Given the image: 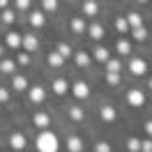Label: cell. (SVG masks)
Returning <instances> with one entry per match:
<instances>
[{
  "mask_svg": "<svg viewBox=\"0 0 152 152\" xmlns=\"http://www.w3.org/2000/svg\"><path fill=\"white\" fill-rule=\"evenodd\" d=\"M145 132H148V136H152V120L145 124Z\"/></svg>",
  "mask_w": 152,
  "mask_h": 152,
  "instance_id": "38",
  "label": "cell"
},
{
  "mask_svg": "<svg viewBox=\"0 0 152 152\" xmlns=\"http://www.w3.org/2000/svg\"><path fill=\"white\" fill-rule=\"evenodd\" d=\"M90 37H92V39H102V37H104V28H102L99 23L90 26Z\"/></svg>",
  "mask_w": 152,
  "mask_h": 152,
  "instance_id": "18",
  "label": "cell"
},
{
  "mask_svg": "<svg viewBox=\"0 0 152 152\" xmlns=\"http://www.w3.org/2000/svg\"><path fill=\"white\" fill-rule=\"evenodd\" d=\"M14 19H16V16H14V12H12V10H5V12H2V21H5V23H12Z\"/></svg>",
  "mask_w": 152,
  "mask_h": 152,
  "instance_id": "32",
  "label": "cell"
},
{
  "mask_svg": "<svg viewBox=\"0 0 152 152\" xmlns=\"http://www.w3.org/2000/svg\"><path fill=\"white\" fill-rule=\"evenodd\" d=\"M95 152H111V145H108V143H97Z\"/></svg>",
  "mask_w": 152,
  "mask_h": 152,
  "instance_id": "34",
  "label": "cell"
},
{
  "mask_svg": "<svg viewBox=\"0 0 152 152\" xmlns=\"http://www.w3.org/2000/svg\"><path fill=\"white\" fill-rule=\"evenodd\" d=\"M42 7L46 12H56V7H58V0H42Z\"/></svg>",
  "mask_w": 152,
  "mask_h": 152,
  "instance_id": "29",
  "label": "cell"
},
{
  "mask_svg": "<svg viewBox=\"0 0 152 152\" xmlns=\"http://www.w3.org/2000/svg\"><path fill=\"white\" fill-rule=\"evenodd\" d=\"M14 69H16V65H14L12 60H2V62H0V72H5V74H12Z\"/></svg>",
  "mask_w": 152,
  "mask_h": 152,
  "instance_id": "23",
  "label": "cell"
},
{
  "mask_svg": "<svg viewBox=\"0 0 152 152\" xmlns=\"http://www.w3.org/2000/svg\"><path fill=\"white\" fill-rule=\"evenodd\" d=\"M95 60L97 62H106V60H111V56H108V51H106V48H95Z\"/></svg>",
  "mask_w": 152,
  "mask_h": 152,
  "instance_id": "13",
  "label": "cell"
},
{
  "mask_svg": "<svg viewBox=\"0 0 152 152\" xmlns=\"http://www.w3.org/2000/svg\"><path fill=\"white\" fill-rule=\"evenodd\" d=\"M62 60H65V58L60 56L58 51H56V53H48V65H51V67H60V65H62Z\"/></svg>",
  "mask_w": 152,
  "mask_h": 152,
  "instance_id": "19",
  "label": "cell"
},
{
  "mask_svg": "<svg viewBox=\"0 0 152 152\" xmlns=\"http://www.w3.org/2000/svg\"><path fill=\"white\" fill-rule=\"evenodd\" d=\"M120 67H122V62H120V60H106V69H108V72L120 74Z\"/></svg>",
  "mask_w": 152,
  "mask_h": 152,
  "instance_id": "22",
  "label": "cell"
},
{
  "mask_svg": "<svg viewBox=\"0 0 152 152\" xmlns=\"http://www.w3.org/2000/svg\"><path fill=\"white\" fill-rule=\"evenodd\" d=\"M76 65H78V67L90 65V56H88V53H76Z\"/></svg>",
  "mask_w": 152,
  "mask_h": 152,
  "instance_id": "25",
  "label": "cell"
},
{
  "mask_svg": "<svg viewBox=\"0 0 152 152\" xmlns=\"http://www.w3.org/2000/svg\"><path fill=\"white\" fill-rule=\"evenodd\" d=\"M0 56H2V48H0Z\"/></svg>",
  "mask_w": 152,
  "mask_h": 152,
  "instance_id": "42",
  "label": "cell"
},
{
  "mask_svg": "<svg viewBox=\"0 0 152 152\" xmlns=\"http://www.w3.org/2000/svg\"><path fill=\"white\" fill-rule=\"evenodd\" d=\"M150 90H152V78H150Z\"/></svg>",
  "mask_w": 152,
  "mask_h": 152,
  "instance_id": "40",
  "label": "cell"
},
{
  "mask_svg": "<svg viewBox=\"0 0 152 152\" xmlns=\"http://www.w3.org/2000/svg\"><path fill=\"white\" fill-rule=\"evenodd\" d=\"M58 53H60L62 58H69L72 56V48L67 46V44H60V46H58Z\"/></svg>",
  "mask_w": 152,
  "mask_h": 152,
  "instance_id": "30",
  "label": "cell"
},
{
  "mask_svg": "<svg viewBox=\"0 0 152 152\" xmlns=\"http://www.w3.org/2000/svg\"><path fill=\"white\" fill-rule=\"evenodd\" d=\"M37 150L39 152H58V138L53 132H42L37 136Z\"/></svg>",
  "mask_w": 152,
  "mask_h": 152,
  "instance_id": "1",
  "label": "cell"
},
{
  "mask_svg": "<svg viewBox=\"0 0 152 152\" xmlns=\"http://www.w3.org/2000/svg\"><path fill=\"white\" fill-rule=\"evenodd\" d=\"M115 28L120 30V32H127V30H129V23H127V19H124V16L115 19Z\"/></svg>",
  "mask_w": 152,
  "mask_h": 152,
  "instance_id": "26",
  "label": "cell"
},
{
  "mask_svg": "<svg viewBox=\"0 0 152 152\" xmlns=\"http://www.w3.org/2000/svg\"><path fill=\"white\" fill-rule=\"evenodd\" d=\"M28 60H30L28 53H21V56H19V62H21V65H28Z\"/></svg>",
  "mask_w": 152,
  "mask_h": 152,
  "instance_id": "37",
  "label": "cell"
},
{
  "mask_svg": "<svg viewBox=\"0 0 152 152\" xmlns=\"http://www.w3.org/2000/svg\"><path fill=\"white\" fill-rule=\"evenodd\" d=\"M67 148H69V152H81L83 150V143H81L78 136H72V138L67 141Z\"/></svg>",
  "mask_w": 152,
  "mask_h": 152,
  "instance_id": "10",
  "label": "cell"
},
{
  "mask_svg": "<svg viewBox=\"0 0 152 152\" xmlns=\"http://www.w3.org/2000/svg\"><path fill=\"white\" fill-rule=\"evenodd\" d=\"M7 7V0H0V10H5Z\"/></svg>",
  "mask_w": 152,
  "mask_h": 152,
  "instance_id": "39",
  "label": "cell"
},
{
  "mask_svg": "<svg viewBox=\"0 0 152 152\" xmlns=\"http://www.w3.org/2000/svg\"><path fill=\"white\" fill-rule=\"evenodd\" d=\"M12 88H14V90H28V81H26L23 76H14V81H12Z\"/></svg>",
  "mask_w": 152,
  "mask_h": 152,
  "instance_id": "12",
  "label": "cell"
},
{
  "mask_svg": "<svg viewBox=\"0 0 152 152\" xmlns=\"http://www.w3.org/2000/svg\"><path fill=\"white\" fill-rule=\"evenodd\" d=\"M69 118L72 120H83V111L78 106H74V108H69Z\"/></svg>",
  "mask_w": 152,
  "mask_h": 152,
  "instance_id": "28",
  "label": "cell"
},
{
  "mask_svg": "<svg viewBox=\"0 0 152 152\" xmlns=\"http://www.w3.org/2000/svg\"><path fill=\"white\" fill-rule=\"evenodd\" d=\"M132 35H134L136 42H143V39L148 37V30L143 28V26H138V28H132Z\"/></svg>",
  "mask_w": 152,
  "mask_h": 152,
  "instance_id": "14",
  "label": "cell"
},
{
  "mask_svg": "<svg viewBox=\"0 0 152 152\" xmlns=\"http://www.w3.org/2000/svg\"><path fill=\"white\" fill-rule=\"evenodd\" d=\"M99 115H102V120H104V122H113L118 113H115V108H113V106H104Z\"/></svg>",
  "mask_w": 152,
  "mask_h": 152,
  "instance_id": "8",
  "label": "cell"
},
{
  "mask_svg": "<svg viewBox=\"0 0 152 152\" xmlns=\"http://www.w3.org/2000/svg\"><path fill=\"white\" fill-rule=\"evenodd\" d=\"M138 2H148V0H138Z\"/></svg>",
  "mask_w": 152,
  "mask_h": 152,
  "instance_id": "41",
  "label": "cell"
},
{
  "mask_svg": "<svg viewBox=\"0 0 152 152\" xmlns=\"http://www.w3.org/2000/svg\"><path fill=\"white\" fill-rule=\"evenodd\" d=\"M127 148H129V152H138L141 150V141H138V138H129V141H127Z\"/></svg>",
  "mask_w": 152,
  "mask_h": 152,
  "instance_id": "27",
  "label": "cell"
},
{
  "mask_svg": "<svg viewBox=\"0 0 152 152\" xmlns=\"http://www.w3.org/2000/svg\"><path fill=\"white\" fill-rule=\"evenodd\" d=\"M127 102L132 106H136V108H141L143 104H145V95H143L141 90H129V95H127Z\"/></svg>",
  "mask_w": 152,
  "mask_h": 152,
  "instance_id": "3",
  "label": "cell"
},
{
  "mask_svg": "<svg viewBox=\"0 0 152 152\" xmlns=\"http://www.w3.org/2000/svg\"><path fill=\"white\" fill-rule=\"evenodd\" d=\"M16 7H19V10H28V7H30V0H16Z\"/></svg>",
  "mask_w": 152,
  "mask_h": 152,
  "instance_id": "35",
  "label": "cell"
},
{
  "mask_svg": "<svg viewBox=\"0 0 152 152\" xmlns=\"http://www.w3.org/2000/svg\"><path fill=\"white\" fill-rule=\"evenodd\" d=\"M141 150H143V152H152V138L141 141Z\"/></svg>",
  "mask_w": 152,
  "mask_h": 152,
  "instance_id": "33",
  "label": "cell"
},
{
  "mask_svg": "<svg viewBox=\"0 0 152 152\" xmlns=\"http://www.w3.org/2000/svg\"><path fill=\"white\" fill-rule=\"evenodd\" d=\"M67 90H69V86H67L65 78H58L56 83H53V92H56V95H65Z\"/></svg>",
  "mask_w": 152,
  "mask_h": 152,
  "instance_id": "11",
  "label": "cell"
},
{
  "mask_svg": "<svg viewBox=\"0 0 152 152\" xmlns=\"http://www.w3.org/2000/svg\"><path fill=\"white\" fill-rule=\"evenodd\" d=\"M48 122H51V120H48L46 113H37L35 115V127H42V129H44V127H48Z\"/></svg>",
  "mask_w": 152,
  "mask_h": 152,
  "instance_id": "15",
  "label": "cell"
},
{
  "mask_svg": "<svg viewBox=\"0 0 152 152\" xmlns=\"http://www.w3.org/2000/svg\"><path fill=\"white\" fill-rule=\"evenodd\" d=\"M118 53H122V56L132 53V44H129L127 39H120V42H118Z\"/></svg>",
  "mask_w": 152,
  "mask_h": 152,
  "instance_id": "21",
  "label": "cell"
},
{
  "mask_svg": "<svg viewBox=\"0 0 152 152\" xmlns=\"http://www.w3.org/2000/svg\"><path fill=\"white\" fill-rule=\"evenodd\" d=\"M72 30H74V32H83V30H86V21L81 19V16L74 19V21H72Z\"/></svg>",
  "mask_w": 152,
  "mask_h": 152,
  "instance_id": "24",
  "label": "cell"
},
{
  "mask_svg": "<svg viewBox=\"0 0 152 152\" xmlns=\"http://www.w3.org/2000/svg\"><path fill=\"white\" fill-rule=\"evenodd\" d=\"M30 23H32L35 28L44 26V14H42V12H32V14H30Z\"/></svg>",
  "mask_w": 152,
  "mask_h": 152,
  "instance_id": "16",
  "label": "cell"
},
{
  "mask_svg": "<svg viewBox=\"0 0 152 152\" xmlns=\"http://www.w3.org/2000/svg\"><path fill=\"white\" fill-rule=\"evenodd\" d=\"M10 143L16 148V150H23V148H26V136H23V134H12Z\"/></svg>",
  "mask_w": 152,
  "mask_h": 152,
  "instance_id": "9",
  "label": "cell"
},
{
  "mask_svg": "<svg viewBox=\"0 0 152 152\" xmlns=\"http://www.w3.org/2000/svg\"><path fill=\"white\" fill-rule=\"evenodd\" d=\"M21 44H23V48H26V51H30V53H32V51L37 48V37H35V35H26V37H21Z\"/></svg>",
  "mask_w": 152,
  "mask_h": 152,
  "instance_id": "5",
  "label": "cell"
},
{
  "mask_svg": "<svg viewBox=\"0 0 152 152\" xmlns=\"http://www.w3.org/2000/svg\"><path fill=\"white\" fill-rule=\"evenodd\" d=\"M106 81H108L111 86H118V81H120V74H115V72H108V76H106Z\"/></svg>",
  "mask_w": 152,
  "mask_h": 152,
  "instance_id": "31",
  "label": "cell"
},
{
  "mask_svg": "<svg viewBox=\"0 0 152 152\" xmlns=\"http://www.w3.org/2000/svg\"><path fill=\"white\" fill-rule=\"evenodd\" d=\"M44 97H46V92L42 90L39 86L30 88V102H35V104H39V102H44Z\"/></svg>",
  "mask_w": 152,
  "mask_h": 152,
  "instance_id": "6",
  "label": "cell"
},
{
  "mask_svg": "<svg viewBox=\"0 0 152 152\" xmlns=\"http://www.w3.org/2000/svg\"><path fill=\"white\" fill-rule=\"evenodd\" d=\"M127 23H129V28H138V26H143V21H141V16L136 14V12H132L129 16H127Z\"/></svg>",
  "mask_w": 152,
  "mask_h": 152,
  "instance_id": "17",
  "label": "cell"
},
{
  "mask_svg": "<svg viewBox=\"0 0 152 152\" xmlns=\"http://www.w3.org/2000/svg\"><path fill=\"white\" fill-rule=\"evenodd\" d=\"M7 46H12V48L21 46V37L16 35V32H10V35H7Z\"/></svg>",
  "mask_w": 152,
  "mask_h": 152,
  "instance_id": "20",
  "label": "cell"
},
{
  "mask_svg": "<svg viewBox=\"0 0 152 152\" xmlns=\"http://www.w3.org/2000/svg\"><path fill=\"white\" fill-rule=\"evenodd\" d=\"M88 95H90V88H88V83L78 81V83L74 86V97H78V99H86Z\"/></svg>",
  "mask_w": 152,
  "mask_h": 152,
  "instance_id": "4",
  "label": "cell"
},
{
  "mask_svg": "<svg viewBox=\"0 0 152 152\" xmlns=\"http://www.w3.org/2000/svg\"><path fill=\"white\" fill-rule=\"evenodd\" d=\"M129 72H132L134 76H143L145 72H148V65H145V60H141V58H134L132 62H129Z\"/></svg>",
  "mask_w": 152,
  "mask_h": 152,
  "instance_id": "2",
  "label": "cell"
},
{
  "mask_svg": "<svg viewBox=\"0 0 152 152\" xmlns=\"http://www.w3.org/2000/svg\"><path fill=\"white\" fill-rule=\"evenodd\" d=\"M97 10H99V7H97L95 0H86V2H83V14H86V16H97Z\"/></svg>",
  "mask_w": 152,
  "mask_h": 152,
  "instance_id": "7",
  "label": "cell"
},
{
  "mask_svg": "<svg viewBox=\"0 0 152 152\" xmlns=\"http://www.w3.org/2000/svg\"><path fill=\"white\" fill-rule=\"evenodd\" d=\"M7 99H10V92L5 88H0V102H7Z\"/></svg>",
  "mask_w": 152,
  "mask_h": 152,
  "instance_id": "36",
  "label": "cell"
}]
</instances>
